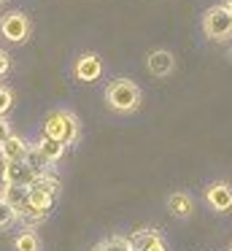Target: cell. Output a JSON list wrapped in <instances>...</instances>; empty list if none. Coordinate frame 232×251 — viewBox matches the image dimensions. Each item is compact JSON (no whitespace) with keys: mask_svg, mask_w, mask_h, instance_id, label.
Segmentation results:
<instances>
[{"mask_svg":"<svg viewBox=\"0 0 232 251\" xmlns=\"http://www.w3.org/2000/svg\"><path fill=\"white\" fill-rule=\"evenodd\" d=\"M105 100L113 111L119 114H129L140 105V87L129 78H116L105 87Z\"/></svg>","mask_w":232,"mask_h":251,"instance_id":"cell-2","label":"cell"},{"mask_svg":"<svg viewBox=\"0 0 232 251\" xmlns=\"http://www.w3.org/2000/svg\"><path fill=\"white\" fill-rule=\"evenodd\" d=\"M230 251H232V246H230Z\"/></svg>","mask_w":232,"mask_h":251,"instance_id":"cell-23","label":"cell"},{"mask_svg":"<svg viewBox=\"0 0 232 251\" xmlns=\"http://www.w3.org/2000/svg\"><path fill=\"white\" fill-rule=\"evenodd\" d=\"M95 251H132V246H129V238L113 235V238H105L103 243H97Z\"/></svg>","mask_w":232,"mask_h":251,"instance_id":"cell-16","label":"cell"},{"mask_svg":"<svg viewBox=\"0 0 232 251\" xmlns=\"http://www.w3.org/2000/svg\"><path fill=\"white\" fill-rule=\"evenodd\" d=\"M8 68H11L8 51H3V49H0V76H5V73H8Z\"/></svg>","mask_w":232,"mask_h":251,"instance_id":"cell-20","label":"cell"},{"mask_svg":"<svg viewBox=\"0 0 232 251\" xmlns=\"http://www.w3.org/2000/svg\"><path fill=\"white\" fill-rule=\"evenodd\" d=\"M14 105V92L8 87H0V116H5Z\"/></svg>","mask_w":232,"mask_h":251,"instance_id":"cell-19","label":"cell"},{"mask_svg":"<svg viewBox=\"0 0 232 251\" xmlns=\"http://www.w3.org/2000/svg\"><path fill=\"white\" fill-rule=\"evenodd\" d=\"M25 162L30 165V170H32L35 176L46 173V170H49V165H52V162H49V159L41 154V149H38L35 143H30V149H27V157H25Z\"/></svg>","mask_w":232,"mask_h":251,"instance_id":"cell-13","label":"cell"},{"mask_svg":"<svg viewBox=\"0 0 232 251\" xmlns=\"http://www.w3.org/2000/svg\"><path fill=\"white\" fill-rule=\"evenodd\" d=\"M203 30L210 41H227L232 35V17L227 6H213L203 17Z\"/></svg>","mask_w":232,"mask_h":251,"instance_id":"cell-3","label":"cell"},{"mask_svg":"<svg viewBox=\"0 0 232 251\" xmlns=\"http://www.w3.org/2000/svg\"><path fill=\"white\" fill-rule=\"evenodd\" d=\"M14 222H16V211L8 205V202L0 200V229H5L8 224H14Z\"/></svg>","mask_w":232,"mask_h":251,"instance_id":"cell-18","label":"cell"},{"mask_svg":"<svg viewBox=\"0 0 232 251\" xmlns=\"http://www.w3.org/2000/svg\"><path fill=\"white\" fill-rule=\"evenodd\" d=\"M14 249L16 251H38V235L30 232V229L19 232V235H16V240H14Z\"/></svg>","mask_w":232,"mask_h":251,"instance_id":"cell-17","label":"cell"},{"mask_svg":"<svg viewBox=\"0 0 232 251\" xmlns=\"http://www.w3.org/2000/svg\"><path fill=\"white\" fill-rule=\"evenodd\" d=\"M27 192H30V186H14V184H3V189H0V200L8 202L14 211H19L22 205L27 202Z\"/></svg>","mask_w":232,"mask_h":251,"instance_id":"cell-11","label":"cell"},{"mask_svg":"<svg viewBox=\"0 0 232 251\" xmlns=\"http://www.w3.org/2000/svg\"><path fill=\"white\" fill-rule=\"evenodd\" d=\"M78 119H76V114H70V111H52V114L46 116V122H43V135L46 138H54V141L65 143V146H70V143L78 141Z\"/></svg>","mask_w":232,"mask_h":251,"instance_id":"cell-1","label":"cell"},{"mask_svg":"<svg viewBox=\"0 0 232 251\" xmlns=\"http://www.w3.org/2000/svg\"><path fill=\"white\" fill-rule=\"evenodd\" d=\"M146 68H149L151 76H167V73L176 68V57L165 49H156L146 57Z\"/></svg>","mask_w":232,"mask_h":251,"instance_id":"cell-10","label":"cell"},{"mask_svg":"<svg viewBox=\"0 0 232 251\" xmlns=\"http://www.w3.org/2000/svg\"><path fill=\"white\" fill-rule=\"evenodd\" d=\"M205 200H208V205L213 208V211H232V186L224 184V181H216V184L208 186V192H205Z\"/></svg>","mask_w":232,"mask_h":251,"instance_id":"cell-7","label":"cell"},{"mask_svg":"<svg viewBox=\"0 0 232 251\" xmlns=\"http://www.w3.org/2000/svg\"><path fill=\"white\" fill-rule=\"evenodd\" d=\"M30 189H41V192H46V195H54V197H57V192H59V178L46 170V173H41V176H35V178H32Z\"/></svg>","mask_w":232,"mask_h":251,"instance_id":"cell-14","label":"cell"},{"mask_svg":"<svg viewBox=\"0 0 232 251\" xmlns=\"http://www.w3.org/2000/svg\"><path fill=\"white\" fill-rule=\"evenodd\" d=\"M27 149H30V143H27L25 138H19V135H14V132H11V135L0 143V159H3V162H16V159H25L27 157Z\"/></svg>","mask_w":232,"mask_h":251,"instance_id":"cell-9","label":"cell"},{"mask_svg":"<svg viewBox=\"0 0 232 251\" xmlns=\"http://www.w3.org/2000/svg\"><path fill=\"white\" fill-rule=\"evenodd\" d=\"M167 208H170V213H176V216H189V213H192V197L183 195V192H176V195H170V200H167Z\"/></svg>","mask_w":232,"mask_h":251,"instance_id":"cell-15","label":"cell"},{"mask_svg":"<svg viewBox=\"0 0 232 251\" xmlns=\"http://www.w3.org/2000/svg\"><path fill=\"white\" fill-rule=\"evenodd\" d=\"M224 6H227V11H230V17H232V0H230V3H224Z\"/></svg>","mask_w":232,"mask_h":251,"instance_id":"cell-22","label":"cell"},{"mask_svg":"<svg viewBox=\"0 0 232 251\" xmlns=\"http://www.w3.org/2000/svg\"><path fill=\"white\" fill-rule=\"evenodd\" d=\"M129 246H132V251H167L165 240L159 238L156 229H138V232H132Z\"/></svg>","mask_w":232,"mask_h":251,"instance_id":"cell-8","label":"cell"},{"mask_svg":"<svg viewBox=\"0 0 232 251\" xmlns=\"http://www.w3.org/2000/svg\"><path fill=\"white\" fill-rule=\"evenodd\" d=\"M3 184H14V186H30L35 173L30 170V165L25 159H16V162H3Z\"/></svg>","mask_w":232,"mask_h":251,"instance_id":"cell-5","label":"cell"},{"mask_svg":"<svg viewBox=\"0 0 232 251\" xmlns=\"http://www.w3.org/2000/svg\"><path fill=\"white\" fill-rule=\"evenodd\" d=\"M73 73H76V78H78V81H84V84L97 81V78H100V73H103V62H100V57L92 54V51L81 54L78 60H76V65H73Z\"/></svg>","mask_w":232,"mask_h":251,"instance_id":"cell-6","label":"cell"},{"mask_svg":"<svg viewBox=\"0 0 232 251\" xmlns=\"http://www.w3.org/2000/svg\"><path fill=\"white\" fill-rule=\"evenodd\" d=\"M30 33H32V25H30V19H27V14H22V11L3 14V19H0V35H3L5 41L22 44V41L30 38Z\"/></svg>","mask_w":232,"mask_h":251,"instance_id":"cell-4","label":"cell"},{"mask_svg":"<svg viewBox=\"0 0 232 251\" xmlns=\"http://www.w3.org/2000/svg\"><path fill=\"white\" fill-rule=\"evenodd\" d=\"M35 146L41 149V154L43 157L49 159V162H59V159H62V154H65V143H59V141H54V138H46V135H41L35 141Z\"/></svg>","mask_w":232,"mask_h":251,"instance_id":"cell-12","label":"cell"},{"mask_svg":"<svg viewBox=\"0 0 232 251\" xmlns=\"http://www.w3.org/2000/svg\"><path fill=\"white\" fill-rule=\"evenodd\" d=\"M8 135H11V125L5 122V116H0V143H3Z\"/></svg>","mask_w":232,"mask_h":251,"instance_id":"cell-21","label":"cell"},{"mask_svg":"<svg viewBox=\"0 0 232 251\" xmlns=\"http://www.w3.org/2000/svg\"><path fill=\"white\" fill-rule=\"evenodd\" d=\"M0 3H3V0H0Z\"/></svg>","mask_w":232,"mask_h":251,"instance_id":"cell-24","label":"cell"}]
</instances>
